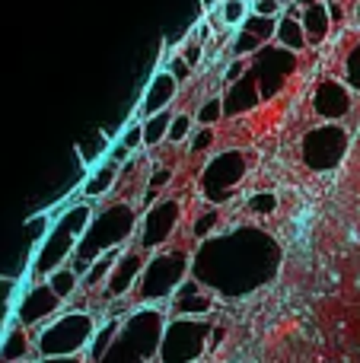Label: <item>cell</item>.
<instances>
[{"instance_id":"44dd1931","label":"cell","mask_w":360,"mask_h":363,"mask_svg":"<svg viewBox=\"0 0 360 363\" xmlns=\"http://www.w3.org/2000/svg\"><path fill=\"white\" fill-rule=\"evenodd\" d=\"M274 45L293 51V55H300V51L306 48V29H303V23H300V16L284 13V16L278 19V35H274Z\"/></svg>"},{"instance_id":"5bb4252c","label":"cell","mask_w":360,"mask_h":363,"mask_svg":"<svg viewBox=\"0 0 360 363\" xmlns=\"http://www.w3.org/2000/svg\"><path fill=\"white\" fill-rule=\"evenodd\" d=\"M214 306H217L214 290H208L198 277H189V281L172 294L166 313H169V319H208V315L214 313Z\"/></svg>"},{"instance_id":"3957f363","label":"cell","mask_w":360,"mask_h":363,"mask_svg":"<svg viewBox=\"0 0 360 363\" xmlns=\"http://www.w3.org/2000/svg\"><path fill=\"white\" fill-rule=\"evenodd\" d=\"M169 313L163 306H137L121 319L108 351L99 363H150L159 357Z\"/></svg>"},{"instance_id":"9c48e42d","label":"cell","mask_w":360,"mask_h":363,"mask_svg":"<svg viewBox=\"0 0 360 363\" xmlns=\"http://www.w3.org/2000/svg\"><path fill=\"white\" fill-rule=\"evenodd\" d=\"M179 223H182V201L176 198H159L157 204H150L144 213H140V226L137 236H134V245L147 255L166 249L176 236Z\"/></svg>"},{"instance_id":"8d00e7d4","label":"cell","mask_w":360,"mask_h":363,"mask_svg":"<svg viewBox=\"0 0 360 363\" xmlns=\"http://www.w3.org/2000/svg\"><path fill=\"white\" fill-rule=\"evenodd\" d=\"M35 363H86V354H80V357H38Z\"/></svg>"},{"instance_id":"30bf717a","label":"cell","mask_w":360,"mask_h":363,"mask_svg":"<svg viewBox=\"0 0 360 363\" xmlns=\"http://www.w3.org/2000/svg\"><path fill=\"white\" fill-rule=\"evenodd\" d=\"M348 150V131L338 121H325L306 131L303 138V163L313 172H329L344 160Z\"/></svg>"},{"instance_id":"603a6c76","label":"cell","mask_w":360,"mask_h":363,"mask_svg":"<svg viewBox=\"0 0 360 363\" xmlns=\"http://www.w3.org/2000/svg\"><path fill=\"white\" fill-rule=\"evenodd\" d=\"M172 118H176V112H172V108L150 115V118H140V125H144V147H157V144H163V140L169 138V125H172Z\"/></svg>"},{"instance_id":"1f68e13d","label":"cell","mask_w":360,"mask_h":363,"mask_svg":"<svg viewBox=\"0 0 360 363\" xmlns=\"http://www.w3.org/2000/svg\"><path fill=\"white\" fill-rule=\"evenodd\" d=\"M214 128H198L195 134L189 138V153H208L214 147Z\"/></svg>"},{"instance_id":"d6a6232c","label":"cell","mask_w":360,"mask_h":363,"mask_svg":"<svg viewBox=\"0 0 360 363\" xmlns=\"http://www.w3.org/2000/svg\"><path fill=\"white\" fill-rule=\"evenodd\" d=\"M166 70H169V74L176 77L179 83H189V80H191V70H195V67H191V64L176 51V55L169 57V64H166Z\"/></svg>"},{"instance_id":"836d02e7","label":"cell","mask_w":360,"mask_h":363,"mask_svg":"<svg viewBox=\"0 0 360 363\" xmlns=\"http://www.w3.org/2000/svg\"><path fill=\"white\" fill-rule=\"evenodd\" d=\"M249 67H252V64H249V57H233V61H230V67H227V74H223L227 86H230V83H240L242 77L249 74Z\"/></svg>"},{"instance_id":"b9f144b4","label":"cell","mask_w":360,"mask_h":363,"mask_svg":"<svg viewBox=\"0 0 360 363\" xmlns=\"http://www.w3.org/2000/svg\"><path fill=\"white\" fill-rule=\"evenodd\" d=\"M284 4H291V0H284Z\"/></svg>"},{"instance_id":"d4e9b609","label":"cell","mask_w":360,"mask_h":363,"mask_svg":"<svg viewBox=\"0 0 360 363\" xmlns=\"http://www.w3.org/2000/svg\"><path fill=\"white\" fill-rule=\"evenodd\" d=\"M217 226H220V211H217L214 204H208V211H201L195 217V223H191V236H195L198 242H204V239L217 236Z\"/></svg>"},{"instance_id":"4fadbf2b","label":"cell","mask_w":360,"mask_h":363,"mask_svg":"<svg viewBox=\"0 0 360 363\" xmlns=\"http://www.w3.org/2000/svg\"><path fill=\"white\" fill-rule=\"evenodd\" d=\"M144 264H147V252H140L134 242L128 249H121L118 262H115L112 274H108L106 290H102V306H115V303H125L128 296H134L140 274H144Z\"/></svg>"},{"instance_id":"7402d4cb","label":"cell","mask_w":360,"mask_h":363,"mask_svg":"<svg viewBox=\"0 0 360 363\" xmlns=\"http://www.w3.org/2000/svg\"><path fill=\"white\" fill-rule=\"evenodd\" d=\"M108 150H112V144H108L106 131H99V128H93L89 134H83L80 140H77V153H80V160L93 169V166H99L102 160H108Z\"/></svg>"},{"instance_id":"484cf974","label":"cell","mask_w":360,"mask_h":363,"mask_svg":"<svg viewBox=\"0 0 360 363\" xmlns=\"http://www.w3.org/2000/svg\"><path fill=\"white\" fill-rule=\"evenodd\" d=\"M223 118V96H208L201 102V108L195 112V125L198 128H214Z\"/></svg>"},{"instance_id":"6da1fadb","label":"cell","mask_w":360,"mask_h":363,"mask_svg":"<svg viewBox=\"0 0 360 363\" xmlns=\"http://www.w3.org/2000/svg\"><path fill=\"white\" fill-rule=\"evenodd\" d=\"M281 249L265 230L236 226L204 239L191 255V277L223 296H246L274 281Z\"/></svg>"},{"instance_id":"e0dca14e","label":"cell","mask_w":360,"mask_h":363,"mask_svg":"<svg viewBox=\"0 0 360 363\" xmlns=\"http://www.w3.org/2000/svg\"><path fill=\"white\" fill-rule=\"evenodd\" d=\"M38 347L35 335L29 328H23L19 322H10V328L0 338V363H35Z\"/></svg>"},{"instance_id":"52a82bcc","label":"cell","mask_w":360,"mask_h":363,"mask_svg":"<svg viewBox=\"0 0 360 363\" xmlns=\"http://www.w3.org/2000/svg\"><path fill=\"white\" fill-rule=\"evenodd\" d=\"M210 338H214L210 319H169L157 360L159 363H195L204 357Z\"/></svg>"},{"instance_id":"d590c367","label":"cell","mask_w":360,"mask_h":363,"mask_svg":"<svg viewBox=\"0 0 360 363\" xmlns=\"http://www.w3.org/2000/svg\"><path fill=\"white\" fill-rule=\"evenodd\" d=\"M284 0H255L252 4V13H259V16H271V19H278V16H284Z\"/></svg>"},{"instance_id":"9a60e30c","label":"cell","mask_w":360,"mask_h":363,"mask_svg":"<svg viewBox=\"0 0 360 363\" xmlns=\"http://www.w3.org/2000/svg\"><path fill=\"white\" fill-rule=\"evenodd\" d=\"M313 108H316V115L322 121L348 118V112H351V86L348 83H342V80H332V77L319 80L316 93H313Z\"/></svg>"},{"instance_id":"7c38bea8","label":"cell","mask_w":360,"mask_h":363,"mask_svg":"<svg viewBox=\"0 0 360 363\" xmlns=\"http://www.w3.org/2000/svg\"><path fill=\"white\" fill-rule=\"evenodd\" d=\"M249 64H252V67H249L252 77L259 80L261 99H271V96L287 83V77L297 70V55L281 48V45H265L259 55L249 57Z\"/></svg>"},{"instance_id":"ffe728a7","label":"cell","mask_w":360,"mask_h":363,"mask_svg":"<svg viewBox=\"0 0 360 363\" xmlns=\"http://www.w3.org/2000/svg\"><path fill=\"white\" fill-rule=\"evenodd\" d=\"M261 99V89H259V80L252 77L249 70L240 83H230L227 93H223V115H242L249 108H255V102Z\"/></svg>"},{"instance_id":"cb8c5ba5","label":"cell","mask_w":360,"mask_h":363,"mask_svg":"<svg viewBox=\"0 0 360 363\" xmlns=\"http://www.w3.org/2000/svg\"><path fill=\"white\" fill-rule=\"evenodd\" d=\"M45 281L51 284V290H55L57 296H61L64 303H70L77 294H80V274H77L70 264H64V268H57V271H51Z\"/></svg>"},{"instance_id":"e575fe53","label":"cell","mask_w":360,"mask_h":363,"mask_svg":"<svg viewBox=\"0 0 360 363\" xmlns=\"http://www.w3.org/2000/svg\"><path fill=\"white\" fill-rule=\"evenodd\" d=\"M179 55H182L185 61L191 64V67H198V64H201V57H204V42H198V38H189V42L179 48Z\"/></svg>"},{"instance_id":"5b68a950","label":"cell","mask_w":360,"mask_h":363,"mask_svg":"<svg viewBox=\"0 0 360 363\" xmlns=\"http://www.w3.org/2000/svg\"><path fill=\"white\" fill-rule=\"evenodd\" d=\"M191 277V252L189 249H166L147 255L144 274L134 290V306H169L172 294Z\"/></svg>"},{"instance_id":"ab89813d","label":"cell","mask_w":360,"mask_h":363,"mask_svg":"<svg viewBox=\"0 0 360 363\" xmlns=\"http://www.w3.org/2000/svg\"><path fill=\"white\" fill-rule=\"evenodd\" d=\"M354 19H357V23H360V6H357V13H354Z\"/></svg>"},{"instance_id":"74e56055","label":"cell","mask_w":360,"mask_h":363,"mask_svg":"<svg viewBox=\"0 0 360 363\" xmlns=\"http://www.w3.org/2000/svg\"><path fill=\"white\" fill-rule=\"evenodd\" d=\"M325 4H329V0H325ZM329 16H332V26L342 23L344 19V4H329Z\"/></svg>"},{"instance_id":"ac0fdd59","label":"cell","mask_w":360,"mask_h":363,"mask_svg":"<svg viewBox=\"0 0 360 363\" xmlns=\"http://www.w3.org/2000/svg\"><path fill=\"white\" fill-rule=\"evenodd\" d=\"M287 13L300 16V23H303V29H306V42L319 45L329 35L332 16H329V4H325V0H300V4L291 6Z\"/></svg>"},{"instance_id":"d6986e66","label":"cell","mask_w":360,"mask_h":363,"mask_svg":"<svg viewBox=\"0 0 360 363\" xmlns=\"http://www.w3.org/2000/svg\"><path fill=\"white\" fill-rule=\"evenodd\" d=\"M118 179H121V166L112 163V160H102V163L93 166V169H89V176L83 179V185H80L83 201H89V204H93L96 198L112 194L115 185H118Z\"/></svg>"},{"instance_id":"83f0119b","label":"cell","mask_w":360,"mask_h":363,"mask_svg":"<svg viewBox=\"0 0 360 363\" xmlns=\"http://www.w3.org/2000/svg\"><path fill=\"white\" fill-rule=\"evenodd\" d=\"M191 131H195V115L179 112L176 118H172V125H169V138H166V140H172V144H189Z\"/></svg>"},{"instance_id":"7a4b0ae2","label":"cell","mask_w":360,"mask_h":363,"mask_svg":"<svg viewBox=\"0 0 360 363\" xmlns=\"http://www.w3.org/2000/svg\"><path fill=\"white\" fill-rule=\"evenodd\" d=\"M140 226V207L131 201H108L106 207L93 211L86 233H83L80 245H77L74 258H70V268L83 277V271L96 262V258L108 255V252L128 249L137 236Z\"/></svg>"},{"instance_id":"60d3db41","label":"cell","mask_w":360,"mask_h":363,"mask_svg":"<svg viewBox=\"0 0 360 363\" xmlns=\"http://www.w3.org/2000/svg\"><path fill=\"white\" fill-rule=\"evenodd\" d=\"M329 4H344V0H329Z\"/></svg>"},{"instance_id":"8992f818","label":"cell","mask_w":360,"mask_h":363,"mask_svg":"<svg viewBox=\"0 0 360 363\" xmlns=\"http://www.w3.org/2000/svg\"><path fill=\"white\" fill-rule=\"evenodd\" d=\"M96 328L99 322L89 309H64L61 315H55L48 325L35 332L38 357H80L93 345Z\"/></svg>"},{"instance_id":"4dcf8cb0","label":"cell","mask_w":360,"mask_h":363,"mask_svg":"<svg viewBox=\"0 0 360 363\" xmlns=\"http://www.w3.org/2000/svg\"><path fill=\"white\" fill-rule=\"evenodd\" d=\"M249 211L259 213V217H268V213L278 211V198H274L271 191H259V194L249 198Z\"/></svg>"},{"instance_id":"ba28073f","label":"cell","mask_w":360,"mask_h":363,"mask_svg":"<svg viewBox=\"0 0 360 363\" xmlns=\"http://www.w3.org/2000/svg\"><path fill=\"white\" fill-rule=\"evenodd\" d=\"M249 172V157L242 150H227V153H217L201 172V194L208 204L220 207L227 204L230 198L236 194V188L242 185Z\"/></svg>"},{"instance_id":"f35d334b","label":"cell","mask_w":360,"mask_h":363,"mask_svg":"<svg viewBox=\"0 0 360 363\" xmlns=\"http://www.w3.org/2000/svg\"><path fill=\"white\" fill-rule=\"evenodd\" d=\"M220 4H223V0H201L204 10H214V6H220Z\"/></svg>"},{"instance_id":"f546056e","label":"cell","mask_w":360,"mask_h":363,"mask_svg":"<svg viewBox=\"0 0 360 363\" xmlns=\"http://www.w3.org/2000/svg\"><path fill=\"white\" fill-rule=\"evenodd\" d=\"M344 83L360 93V45H354L348 51V57H344Z\"/></svg>"},{"instance_id":"2e32d148","label":"cell","mask_w":360,"mask_h":363,"mask_svg":"<svg viewBox=\"0 0 360 363\" xmlns=\"http://www.w3.org/2000/svg\"><path fill=\"white\" fill-rule=\"evenodd\" d=\"M176 93H179V80H176V77H172L166 67L157 70V74L150 77V83H147L144 96H140V115H137V118H150V115L172 108Z\"/></svg>"},{"instance_id":"277c9868","label":"cell","mask_w":360,"mask_h":363,"mask_svg":"<svg viewBox=\"0 0 360 363\" xmlns=\"http://www.w3.org/2000/svg\"><path fill=\"white\" fill-rule=\"evenodd\" d=\"M89 220H93V204L89 201H77V204H70L67 211L51 220L48 233L42 236V242L35 245V255H32V268H29L32 281H45L51 271L70 264Z\"/></svg>"},{"instance_id":"f1b7e54d","label":"cell","mask_w":360,"mask_h":363,"mask_svg":"<svg viewBox=\"0 0 360 363\" xmlns=\"http://www.w3.org/2000/svg\"><path fill=\"white\" fill-rule=\"evenodd\" d=\"M121 147H125L128 153H137L140 147H144V125H140V118H134L131 125L125 128V134H121V140H118Z\"/></svg>"},{"instance_id":"4316f807","label":"cell","mask_w":360,"mask_h":363,"mask_svg":"<svg viewBox=\"0 0 360 363\" xmlns=\"http://www.w3.org/2000/svg\"><path fill=\"white\" fill-rule=\"evenodd\" d=\"M246 16H249V4H246V0H223L220 10H217V19H220L223 26H236V29L246 23Z\"/></svg>"},{"instance_id":"8fae6325","label":"cell","mask_w":360,"mask_h":363,"mask_svg":"<svg viewBox=\"0 0 360 363\" xmlns=\"http://www.w3.org/2000/svg\"><path fill=\"white\" fill-rule=\"evenodd\" d=\"M67 303L51 290L48 281H32L29 287L23 290V296L16 300V309H13V322H19L23 328H29L32 335L38 332L42 325H48L55 315L64 313Z\"/></svg>"}]
</instances>
